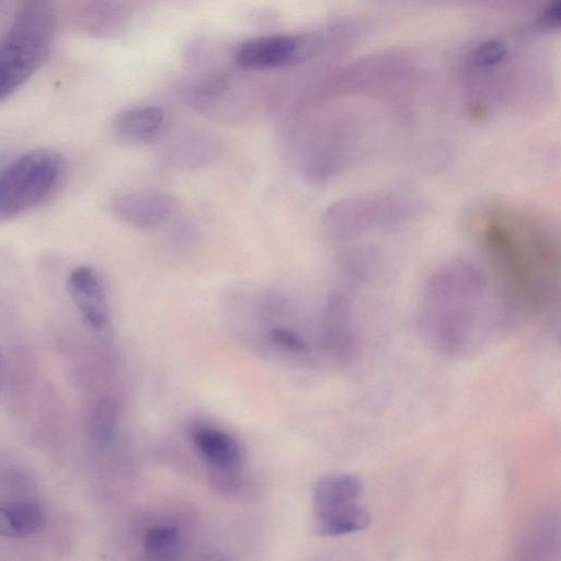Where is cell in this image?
Returning a JSON list of instances; mask_svg holds the SVG:
<instances>
[{
	"instance_id": "cell-3",
	"label": "cell",
	"mask_w": 561,
	"mask_h": 561,
	"mask_svg": "<svg viewBox=\"0 0 561 561\" xmlns=\"http://www.w3.org/2000/svg\"><path fill=\"white\" fill-rule=\"evenodd\" d=\"M417 205L403 195L367 193L332 204L323 215L322 232L343 244L375 231L401 226L416 214Z\"/></svg>"
},
{
	"instance_id": "cell-15",
	"label": "cell",
	"mask_w": 561,
	"mask_h": 561,
	"mask_svg": "<svg viewBox=\"0 0 561 561\" xmlns=\"http://www.w3.org/2000/svg\"><path fill=\"white\" fill-rule=\"evenodd\" d=\"M508 55V47L502 41H488L478 45L469 55L468 64L472 70L489 71L503 64Z\"/></svg>"
},
{
	"instance_id": "cell-14",
	"label": "cell",
	"mask_w": 561,
	"mask_h": 561,
	"mask_svg": "<svg viewBox=\"0 0 561 561\" xmlns=\"http://www.w3.org/2000/svg\"><path fill=\"white\" fill-rule=\"evenodd\" d=\"M118 416L117 403L112 398L101 399L91 415V435L100 446H107L116 428Z\"/></svg>"
},
{
	"instance_id": "cell-17",
	"label": "cell",
	"mask_w": 561,
	"mask_h": 561,
	"mask_svg": "<svg viewBox=\"0 0 561 561\" xmlns=\"http://www.w3.org/2000/svg\"><path fill=\"white\" fill-rule=\"evenodd\" d=\"M559 22L560 0H551L540 16L541 26L552 28L558 26Z\"/></svg>"
},
{
	"instance_id": "cell-11",
	"label": "cell",
	"mask_w": 561,
	"mask_h": 561,
	"mask_svg": "<svg viewBox=\"0 0 561 561\" xmlns=\"http://www.w3.org/2000/svg\"><path fill=\"white\" fill-rule=\"evenodd\" d=\"M44 525L45 512L36 502L0 506V536L26 538L39 533Z\"/></svg>"
},
{
	"instance_id": "cell-18",
	"label": "cell",
	"mask_w": 561,
	"mask_h": 561,
	"mask_svg": "<svg viewBox=\"0 0 561 561\" xmlns=\"http://www.w3.org/2000/svg\"><path fill=\"white\" fill-rule=\"evenodd\" d=\"M4 379H5V363H4V357L0 351V392L3 388Z\"/></svg>"
},
{
	"instance_id": "cell-16",
	"label": "cell",
	"mask_w": 561,
	"mask_h": 561,
	"mask_svg": "<svg viewBox=\"0 0 561 561\" xmlns=\"http://www.w3.org/2000/svg\"><path fill=\"white\" fill-rule=\"evenodd\" d=\"M270 339L275 344L279 345L283 348H287L295 352H301L306 348V344L304 340L295 332L276 328L270 332Z\"/></svg>"
},
{
	"instance_id": "cell-8",
	"label": "cell",
	"mask_w": 561,
	"mask_h": 561,
	"mask_svg": "<svg viewBox=\"0 0 561 561\" xmlns=\"http://www.w3.org/2000/svg\"><path fill=\"white\" fill-rule=\"evenodd\" d=\"M174 197L158 191H133L118 195L112 203L114 215L123 222L141 230L161 226L173 214Z\"/></svg>"
},
{
	"instance_id": "cell-1",
	"label": "cell",
	"mask_w": 561,
	"mask_h": 561,
	"mask_svg": "<svg viewBox=\"0 0 561 561\" xmlns=\"http://www.w3.org/2000/svg\"><path fill=\"white\" fill-rule=\"evenodd\" d=\"M465 229L507 304L539 310L557 301L561 244L548 218L515 203L489 201L466 214Z\"/></svg>"
},
{
	"instance_id": "cell-4",
	"label": "cell",
	"mask_w": 561,
	"mask_h": 561,
	"mask_svg": "<svg viewBox=\"0 0 561 561\" xmlns=\"http://www.w3.org/2000/svg\"><path fill=\"white\" fill-rule=\"evenodd\" d=\"M49 38L50 22L45 0H28L12 28L0 41V102L41 67Z\"/></svg>"
},
{
	"instance_id": "cell-12",
	"label": "cell",
	"mask_w": 561,
	"mask_h": 561,
	"mask_svg": "<svg viewBox=\"0 0 561 561\" xmlns=\"http://www.w3.org/2000/svg\"><path fill=\"white\" fill-rule=\"evenodd\" d=\"M194 442L206 460L219 469H230L240 461L239 445L227 433L201 428L194 434Z\"/></svg>"
},
{
	"instance_id": "cell-7",
	"label": "cell",
	"mask_w": 561,
	"mask_h": 561,
	"mask_svg": "<svg viewBox=\"0 0 561 561\" xmlns=\"http://www.w3.org/2000/svg\"><path fill=\"white\" fill-rule=\"evenodd\" d=\"M316 44L312 37L264 36L240 45L236 57L247 68H274L304 58Z\"/></svg>"
},
{
	"instance_id": "cell-5",
	"label": "cell",
	"mask_w": 561,
	"mask_h": 561,
	"mask_svg": "<svg viewBox=\"0 0 561 561\" xmlns=\"http://www.w3.org/2000/svg\"><path fill=\"white\" fill-rule=\"evenodd\" d=\"M66 170L64 157L54 149H34L0 170V219L28 211L59 185Z\"/></svg>"
},
{
	"instance_id": "cell-6",
	"label": "cell",
	"mask_w": 561,
	"mask_h": 561,
	"mask_svg": "<svg viewBox=\"0 0 561 561\" xmlns=\"http://www.w3.org/2000/svg\"><path fill=\"white\" fill-rule=\"evenodd\" d=\"M362 490V481L354 474L321 477L313 490L317 534L341 536L367 528L370 514L358 504Z\"/></svg>"
},
{
	"instance_id": "cell-2",
	"label": "cell",
	"mask_w": 561,
	"mask_h": 561,
	"mask_svg": "<svg viewBox=\"0 0 561 561\" xmlns=\"http://www.w3.org/2000/svg\"><path fill=\"white\" fill-rule=\"evenodd\" d=\"M486 279L469 260L455 259L439 265L423 291V317L428 327L444 334L466 329L481 302Z\"/></svg>"
},
{
	"instance_id": "cell-9",
	"label": "cell",
	"mask_w": 561,
	"mask_h": 561,
	"mask_svg": "<svg viewBox=\"0 0 561 561\" xmlns=\"http://www.w3.org/2000/svg\"><path fill=\"white\" fill-rule=\"evenodd\" d=\"M67 287L84 322L102 330L107 322V300L99 273L89 265H79L68 275Z\"/></svg>"
},
{
	"instance_id": "cell-13",
	"label": "cell",
	"mask_w": 561,
	"mask_h": 561,
	"mask_svg": "<svg viewBox=\"0 0 561 561\" xmlns=\"http://www.w3.org/2000/svg\"><path fill=\"white\" fill-rule=\"evenodd\" d=\"M181 536L173 526H156L150 528L142 540L144 551L152 559H172L179 551Z\"/></svg>"
},
{
	"instance_id": "cell-10",
	"label": "cell",
	"mask_w": 561,
	"mask_h": 561,
	"mask_svg": "<svg viewBox=\"0 0 561 561\" xmlns=\"http://www.w3.org/2000/svg\"><path fill=\"white\" fill-rule=\"evenodd\" d=\"M164 113L157 106H137L121 112L113 123L115 136L122 142L141 144L153 138L162 128Z\"/></svg>"
}]
</instances>
